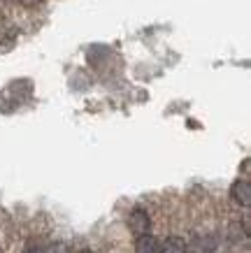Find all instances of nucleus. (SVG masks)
<instances>
[{
    "instance_id": "nucleus-3",
    "label": "nucleus",
    "mask_w": 251,
    "mask_h": 253,
    "mask_svg": "<svg viewBox=\"0 0 251 253\" xmlns=\"http://www.w3.org/2000/svg\"><path fill=\"white\" fill-rule=\"evenodd\" d=\"M160 242L156 237H151L149 232L137 237V244H135V253H160Z\"/></svg>"
},
{
    "instance_id": "nucleus-2",
    "label": "nucleus",
    "mask_w": 251,
    "mask_h": 253,
    "mask_svg": "<svg viewBox=\"0 0 251 253\" xmlns=\"http://www.w3.org/2000/svg\"><path fill=\"white\" fill-rule=\"evenodd\" d=\"M230 195L237 205L242 207H251V184L249 181H235L233 188H230Z\"/></svg>"
},
{
    "instance_id": "nucleus-5",
    "label": "nucleus",
    "mask_w": 251,
    "mask_h": 253,
    "mask_svg": "<svg viewBox=\"0 0 251 253\" xmlns=\"http://www.w3.org/2000/svg\"><path fill=\"white\" fill-rule=\"evenodd\" d=\"M160 253H186V244L179 237H170L165 246H160Z\"/></svg>"
},
{
    "instance_id": "nucleus-6",
    "label": "nucleus",
    "mask_w": 251,
    "mask_h": 253,
    "mask_svg": "<svg viewBox=\"0 0 251 253\" xmlns=\"http://www.w3.org/2000/svg\"><path fill=\"white\" fill-rule=\"evenodd\" d=\"M45 253H70V249H68V244H65V242H56V244H51Z\"/></svg>"
},
{
    "instance_id": "nucleus-4",
    "label": "nucleus",
    "mask_w": 251,
    "mask_h": 253,
    "mask_svg": "<svg viewBox=\"0 0 251 253\" xmlns=\"http://www.w3.org/2000/svg\"><path fill=\"white\" fill-rule=\"evenodd\" d=\"M191 251L193 253H214L216 251V237H214V235L196 237L193 239V244H191Z\"/></svg>"
},
{
    "instance_id": "nucleus-8",
    "label": "nucleus",
    "mask_w": 251,
    "mask_h": 253,
    "mask_svg": "<svg viewBox=\"0 0 251 253\" xmlns=\"http://www.w3.org/2000/svg\"><path fill=\"white\" fill-rule=\"evenodd\" d=\"M23 2H26V5H33V2H38V0H23Z\"/></svg>"
},
{
    "instance_id": "nucleus-7",
    "label": "nucleus",
    "mask_w": 251,
    "mask_h": 253,
    "mask_svg": "<svg viewBox=\"0 0 251 253\" xmlns=\"http://www.w3.org/2000/svg\"><path fill=\"white\" fill-rule=\"evenodd\" d=\"M26 253H45L42 249H38V246H31V249H26Z\"/></svg>"
},
{
    "instance_id": "nucleus-9",
    "label": "nucleus",
    "mask_w": 251,
    "mask_h": 253,
    "mask_svg": "<svg viewBox=\"0 0 251 253\" xmlns=\"http://www.w3.org/2000/svg\"><path fill=\"white\" fill-rule=\"evenodd\" d=\"M79 253H91V251H79Z\"/></svg>"
},
{
    "instance_id": "nucleus-1",
    "label": "nucleus",
    "mask_w": 251,
    "mask_h": 253,
    "mask_svg": "<svg viewBox=\"0 0 251 253\" xmlns=\"http://www.w3.org/2000/svg\"><path fill=\"white\" fill-rule=\"evenodd\" d=\"M128 228L130 232L135 235V237H142V235H147L149 232V228H151V221H149V214H147L145 209H133L128 216Z\"/></svg>"
}]
</instances>
